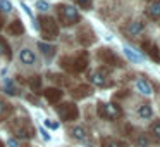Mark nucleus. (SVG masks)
I'll return each mask as SVG.
<instances>
[{"instance_id":"obj_33","label":"nucleus","mask_w":160,"mask_h":147,"mask_svg":"<svg viewBox=\"0 0 160 147\" xmlns=\"http://www.w3.org/2000/svg\"><path fill=\"white\" fill-rule=\"evenodd\" d=\"M9 147H19V142L18 140H14V139H9Z\"/></svg>"},{"instance_id":"obj_21","label":"nucleus","mask_w":160,"mask_h":147,"mask_svg":"<svg viewBox=\"0 0 160 147\" xmlns=\"http://www.w3.org/2000/svg\"><path fill=\"white\" fill-rule=\"evenodd\" d=\"M72 137L76 140H86V137H88V133H86V130L83 128V126H76V128H72Z\"/></svg>"},{"instance_id":"obj_29","label":"nucleus","mask_w":160,"mask_h":147,"mask_svg":"<svg viewBox=\"0 0 160 147\" xmlns=\"http://www.w3.org/2000/svg\"><path fill=\"white\" fill-rule=\"evenodd\" d=\"M0 11L2 12H11L12 11V4L9 0H0Z\"/></svg>"},{"instance_id":"obj_3","label":"nucleus","mask_w":160,"mask_h":147,"mask_svg":"<svg viewBox=\"0 0 160 147\" xmlns=\"http://www.w3.org/2000/svg\"><path fill=\"white\" fill-rule=\"evenodd\" d=\"M60 64H62V68L66 71H69V73H81V71L88 66V54L81 52L74 57H64V59L60 61Z\"/></svg>"},{"instance_id":"obj_32","label":"nucleus","mask_w":160,"mask_h":147,"mask_svg":"<svg viewBox=\"0 0 160 147\" xmlns=\"http://www.w3.org/2000/svg\"><path fill=\"white\" fill-rule=\"evenodd\" d=\"M21 7H22V11H24V12H26V14H28V16H29V18H31V19H33V12H31V9H29V7H28V5H26V4H24V2H21Z\"/></svg>"},{"instance_id":"obj_18","label":"nucleus","mask_w":160,"mask_h":147,"mask_svg":"<svg viewBox=\"0 0 160 147\" xmlns=\"http://www.w3.org/2000/svg\"><path fill=\"white\" fill-rule=\"evenodd\" d=\"M148 16L153 19L160 18V2H152V4L148 5Z\"/></svg>"},{"instance_id":"obj_16","label":"nucleus","mask_w":160,"mask_h":147,"mask_svg":"<svg viewBox=\"0 0 160 147\" xmlns=\"http://www.w3.org/2000/svg\"><path fill=\"white\" fill-rule=\"evenodd\" d=\"M138 116L141 119H150L153 116V109H152V106H148V104H141L138 107Z\"/></svg>"},{"instance_id":"obj_14","label":"nucleus","mask_w":160,"mask_h":147,"mask_svg":"<svg viewBox=\"0 0 160 147\" xmlns=\"http://www.w3.org/2000/svg\"><path fill=\"white\" fill-rule=\"evenodd\" d=\"M38 49L42 50V54H43L45 57L55 56V47L50 45V43H47V42H38Z\"/></svg>"},{"instance_id":"obj_1","label":"nucleus","mask_w":160,"mask_h":147,"mask_svg":"<svg viewBox=\"0 0 160 147\" xmlns=\"http://www.w3.org/2000/svg\"><path fill=\"white\" fill-rule=\"evenodd\" d=\"M55 11H57L59 21L62 23V24H66V26L76 24V23H79V19H81L78 9L72 7V5H69V4H59L55 7Z\"/></svg>"},{"instance_id":"obj_20","label":"nucleus","mask_w":160,"mask_h":147,"mask_svg":"<svg viewBox=\"0 0 160 147\" xmlns=\"http://www.w3.org/2000/svg\"><path fill=\"white\" fill-rule=\"evenodd\" d=\"M12 112V107H11V104H7L5 101H2L0 99V119H4V118H7L9 114Z\"/></svg>"},{"instance_id":"obj_25","label":"nucleus","mask_w":160,"mask_h":147,"mask_svg":"<svg viewBox=\"0 0 160 147\" xmlns=\"http://www.w3.org/2000/svg\"><path fill=\"white\" fill-rule=\"evenodd\" d=\"M29 87H31L33 92H38L40 88H42V78H40V76H33L31 80H29Z\"/></svg>"},{"instance_id":"obj_5","label":"nucleus","mask_w":160,"mask_h":147,"mask_svg":"<svg viewBox=\"0 0 160 147\" xmlns=\"http://www.w3.org/2000/svg\"><path fill=\"white\" fill-rule=\"evenodd\" d=\"M98 116L103 119H108V121H114V119H119L122 116V111L119 106L115 104H100L98 107Z\"/></svg>"},{"instance_id":"obj_10","label":"nucleus","mask_w":160,"mask_h":147,"mask_svg":"<svg viewBox=\"0 0 160 147\" xmlns=\"http://www.w3.org/2000/svg\"><path fill=\"white\" fill-rule=\"evenodd\" d=\"M19 59H21L22 64H26V66H33V64L36 63V56L33 50H29L28 47H24V49H21V52H19Z\"/></svg>"},{"instance_id":"obj_35","label":"nucleus","mask_w":160,"mask_h":147,"mask_svg":"<svg viewBox=\"0 0 160 147\" xmlns=\"http://www.w3.org/2000/svg\"><path fill=\"white\" fill-rule=\"evenodd\" d=\"M2 26H4V21H2V19H0V30H2Z\"/></svg>"},{"instance_id":"obj_24","label":"nucleus","mask_w":160,"mask_h":147,"mask_svg":"<svg viewBox=\"0 0 160 147\" xmlns=\"http://www.w3.org/2000/svg\"><path fill=\"white\" fill-rule=\"evenodd\" d=\"M150 132H152V137H153V139H155L157 142L160 144V121H153Z\"/></svg>"},{"instance_id":"obj_27","label":"nucleus","mask_w":160,"mask_h":147,"mask_svg":"<svg viewBox=\"0 0 160 147\" xmlns=\"http://www.w3.org/2000/svg\"><path fill=\"white\" fill-rule=\"evenodd\" d=\"M0 52L4 54L5 57H11V49H9V45L5 43L4 38H0Z\"/></svg>"},{"instance_id":"obj_22","label":"nucleus","mask_w":160,"mask_h":147,"mask_svg":"<svg viewBox=\"0 0 160 147\" xmlns=\"http://www.w3.org/2000/svg\"><path fill=\"white\" fill-rule=\"evenodd\" d=\"M102 147H128V145L122 144V142H117V140H114V139L105 137V139L102 140Z\"/></svg>"},{"instance_id":"obj_8","label":"nucleus","mask_w":160,"mask_h":147,"mask_svg":"<svg viewBox=\"0 0 160 147\" xmlns=\"http://www.w3.org/2000/svg\"><path fill=\"white\" fill-rule=\"evenodd\" d=\"M43 95H45V99L50 104H59V102L62 101L64 92L60 90V88H47V90L43 92Z\"/></svg>"},{"instance_id":"obj_30","label":"nucleus","mask_w":160,"mask_h":147,"mask_svg":"<svg viewBox=\"0 0 160 147\" xmlns=\"http://www.w3.org/2000/svg\"><path fill=\"white\" fill-rule=\"evenodd\" d=\"M45 125L48 126V128H52V130H59V121H52V119H45Z\"/></svg>"},{"instance_id":"obj_15","label":"nucleus","mask_w":160,"mask_h":147,"mask_svg":"<svg viewBox=\"0 0 160 147\" xmlns=\"http://www.w3.org/2000/svg\"><path fill=\"white\" fill-rule=\"evenodd\" d=\"M143 30H145V24H143L141 21H134V23H131V24L128 26V33L131 36H138Z\"/></svg>"},{"instance_id":"obj_23","label":"nucleus","mask_w":160,"mask_h":147,"mask_svg":"<svg viewBox=\"0 0 160 147\" xmlns=\"http://www.w3.org/2000/svg\"><path fill=\"white\" fill-rule=\"evenodd\" d=\"M4 92H5V94H9V95H18V88H16L14 81H12V80H5Z\"/></svg>"},{"instance_id":"obj_6","label":"nucleus","mask_w":160,"mask_h":147,"mask_svg":"<svg viewBox=\"0 0 160 147\" xmlns=\"http://www.w3.org/2000/svg\"><path fill=\"white\" fill-rule=\"evenodd\" d=\"M98 57H100V61L103 64H112V66H121V59H119L117 56H115L114 52H110L108 49H102L100 54H98Z\"/></svg>"},{"instance_id":"obj_19","label":"nucleus","mask_w":160,"mask_h":147,"mask_svg":"<svg viewBox=\"0 0 160 147\" xmlns=\"http://www.w3.org/2000/svg\"><path fill=\"white\" fill-rule=\"evenodd\" d=\"M136 147H150V137L146 133H139L134 140Z\"/></svg>"},{"instance_id":"obj_34","label":"nucleus","mask_w":160,"mask_h":147,"mask_svg":"<svg viewBox=\"0 0 160 147\" xmlns=\"http://www.w3.org/2000/svg\"><path fill=\"white\" fill-rule=\"evenodd\" d=\"M40 132H42V135H43V139H45V140H50V135H48V132H47L45 128H40Z\"/></svg>"},{"instance_id":"obj_12","label":"nucleus","mask_w":160,"mask_h":147,"mask_svg":"<svg viewBox=\"0 0 160 147\" xmlns=\"http://www.w3.org/2000/svg\"><path fill=\"white\" fill-rule=\"evenodd\" d=\"M136 90L141 95H145V97H152L153 95V87L146 80H143V78L141 80H136Z\"/></svg>"},{"instance_id":"obj_9","label":"nucleus","mask_w":160,"mask_h":147,"mask_svg":"<svg viewBox=\"0 0 160 147\" xmlns=\"http://www.w3.org/2000/svg\"><path fill=\"white\" fill-rule=\"evenodd\" d=\"M143 49H145V52L148 54V57H152L155 63H160V50L158 47L155 45L153 42H143Z\"/></svg>"},{"instance_id":"obj_7","label":"nucleus","mask_w":160,"mask_h":147,"mask_svg":"<svg viewBox=\"0 0 160 147\" xmlns=\"http://www.w3.org/2000/svg\"><path fill=\"white\" fill-rule=\"evenodd\" d=\"M91 81H93L97 87H105V85L108 83V71L105 69V68H98L93 73V76H91Z\"/></svg>"},{"instance_id":"obj_4","label":"nucleus","mask_w":160,"mask_h":147,"mask_svg":"<svg viewBox=\"0 0 160 147\" xmlns=\"http://www.w3.org/2000/svg\"><path fill=\"white\" fill-rule=\"evenodd\" d=\"M57 114L60 116V119H66V121H74L79 116V109L74 102H64L57 107Z\"/></svg>"},{"instance_id":"obj_26","label":"nucleus","mask_w":160,"mask_h":147,"mask_svg":"<svg viewBox=\"0 0 160 147\" xmlns=\"http://www.w3.org/2000/svg\"><path fill=\"white\" fill-rule=\"evenodd\" d=\"M16 135H18L19 139H29V137H31V130H29V126L28 128H18L16 130Z\"/></svg>"},{"instance_id":"obj_28","label":"nucleus","mask_w":160,"mask_h":147,"mask_svg":"<svg viewBox=\"0 0 160 147\" xmlns=\"http://www.w3.org/2000/svg\"><path fill=\"white\" fill-rule=\"evenodd\" d=\"M36 9H38L40 12H47L50 9V4L47 0H38V2H36Z\"/></svg>"},{"instance_id":"obj_11","label":"nucleus","mask_w":160,"mask_h":147,"mask_svg":"<svg viewBox=\"0 0 160 147\" xmlns=\"http://www.w3.org/2000/svg\"><path fill=\"white\" fill-rule=\"evenodd\" d=\"M124 56L128 57L131 63H143L145 61V56H143L141 52H138V50H134L132 47H129V45H124Z\"/></svg>"},{"instance_id":"obj_2","label":"nucleus","mask_w":160,"mask_h":147,"mask_svg":"<svg viewBox=\"0 0 160 147\" xmlns=\"http://www.w3.org/2000/svg\"><path fill=\"white\" fill-rule=\"evenodd\" d=\"M40 23V33H42V36L45 40H55L57 36H59V24H57L55 18H52V16H42V18L38 19Z\"/></svg>"},{"instance_id":"obj_13","label":"nucleus","mask_w":160,"mask_h":147,"mask_svg":"<svg viewBox=\"0 0 160 147\" xmlns=\"http://www.w3.org/2000/svg\"><path fill=\"white\" fill-rule=\"evenodd\" d=\"M9 33L14 36H19L24 33V26H22V23L19 21V19H16V21L11 23V26H9Z\"/></svg>"},{"instance_id":"obj_17","label":"nucleus","mask_w":160,"mask_h":147,"mask_svg":"<svg viewBox=\"0 0 160 147\" xmlns=\"http://www.w3.org/2000/svg\"><path fill=\"white\" fill-rule=\"evenodd\" d=\"M72 94H74V97H76V99L88 97V95H91V87H88V85H81V87H78Z\"/></svg>"},{"instance_id":"obj_31","label":"nucleus","mask_w":160,"mask_h":147,"mask_svg":"<svg viewBox=\"0 0 160 147\" xmlns=\"http://www.w3.org/2000/svg\"><path fill=\"white\" fill-rule=\"evenodd\" d=\"M78 4H79L83 9H90L91 7V0H78Z\"/></svg>"}]
</instances>
